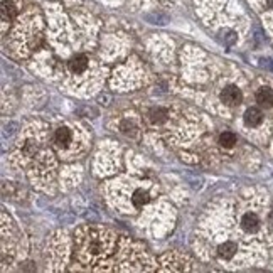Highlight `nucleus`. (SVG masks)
Segmentation results:
<instances>
[{"label":"nucleus","mask_w":273,"mask_h":273,"mask_svg":"<svg viewBox=\"0 0 273 273\" xmlns=\"http://www.w3.org/2000/svg\"><path fill=\"white\" fill-rule=\"evenodd\" d=\"M115 234L107 229L83 228L76 234V256L85 265H103L115 250Z\"/></svg>","instance_id":"1"},{"label":"nucleus","mask_w":273,"mask_h":273,"mask_svg":"<svg viewBox=\"0 0 273 273\" xmlns=\"http://www.w3.org/2000/svg\"><path fill=\"white\" fill-rule=\"evenodd\" d=\"M241 100H243L241 90L234 85L226 86L224 90L221 91V102L228 105V107H238V105L241 103Z\"/></svg>","instance_id":"2"},{"label":"nucleus","mask_w":273,"mask_h":273,"mask_svg":"<svg viewBox=\"0 0 273 273\" xmlns=\"http://www.w3.org/2000/svg\"><path fill=\"white\" fill-rule=\"evenodd\" d=\"M162 265H169V267H165L164 270H191V267H189V262L186 258H182V256L175 255V253H169L165 255L162 258Z\"/></svg>","instance_id":"3"},{"label":"nucleus","mask_w":273,"mask_h":273,"mask_svg":"<svg viewBox=\"0 0 273 273\" xmlns=\"http://www.w3.org/2000/svg\"><path fill=\"white\" fill-rule=\"evenodd\" d=\"M260 218L258 214L253 213V211H248L241 216V219H239V226H241L243 231H246V233H256V231L260 229Z\"/></svg>","instance_id":"4"},{"label":"nucleus","mask_w":273,"mask_h":273,"mask_svg":"<svg viewBox=\"0 0 273 273\" xmlns=\"http://www.w3.org/2000/svg\"><path fill=\"white\" fill-rule=\"evenodd\" d=\"M54 144L57 149H68L73 144V132L68 127H59L54 132Z\"/></svg>","instance_id":"5"},{"label":"nucleus","mask_w":273,"mask_h":273,"mask_svg":"<svg viewBox=\"0 0 273 273\" xmlns=\"http://www.w3.org/2000/svg\"><path fill=\"white\" fill-rule=\"evenodd\" d=\"M88 57L85 54H76V56H73L68 62V68L73 74H83L88 68Z\"/></svg>","instance_id":"6"},{"label":"nucleus","mask_w":273,"mask_h":273,"mask_svg":"<svg viewBox=\"0 0 273 273\" xmlns=\"http://www.w3.org/2000/svg\"><path fill=\"white\" fill-rule=\"evenodd\" d=\"M236 251H238V245L234 241H231V239L221 243V245L218 246V256H219L221 260H231L236 255Z\"/></svg>","instance_id":"7"},{"label":"nucleus","mask_w":273,"mask_h":273,"mask_svg":"<svg viewBox=\"0 0 273 273\" xmlns=\"http://www.w3.org/2000/svg\"><path fill=\"white\" fill-rule=\"evenodd\" d=\"M256 103L263 108H272L273 107V90L272 88H260L256 93Z\"/></svg>","instance_id":"8"},{"label":"nucleus","mask_w":273,"mask_h":273,"mask_svg":"<svg viewBox=\"0 0 273 273\" xmlns=\"http://www.w3.org/2000/svg\"><path fill=\"white\" fill-rule=\"evenodd\" d=\"M262 121H263V113L260 111L258 108H248L245 113V123L248 127L255 128V127H258Z\"/></svg>","instance_id":"9"},{"label":"nucleus","mask_w":273,"mask_h":273,"mask_svg":"<svg viewBox=\"0 0 273 273\" xmlns=\"http://www.w3.org/2000/svg\"><path fill=\"white\" fill-rule=\"evenodd\" d=\"M167 116H169V111H167L165 108H152V110L147 113V118L154 125L164 123V121L167 120Z\"/></svg>","instance_id":"10"},{"label":"nucleus","mask_w":273,"mask_h":273,"mask_svg":"<svg viewBox=\"0 0 273 273\" xmlns=\"http://www.w3.org/2000/svg\"><path fill=\"white\" fill-rule=\"evenodd\" d=\"M15 14H17V7H15V3L10 2V0L9 2L3 0V3H2V20H3V24L10 22V20L15 17Z\"/></svg>","instance_id":"11"},{"label":"nucleus","mask_w":273,"mask_h":273,"mask_svg":"<svg viewBox=\"0 0 273 273\" xmlns=\"http://www.w3.org/2000/svg\"><path fill=\"white\" fill-rule=\"evenodd\" d=\"M149 199H150L149 192L144 191V189H137V191L133 192V196H132V203H133L135 208H142V206H145L147 203H149Z\"/></svg>","instance_id":"12"},{"label":"nucleus","mask_w":273,"mask_h":273,"mask_svg":"<svg viewBox=\"0 0 273 273\" xmlns=\"http://www.w3.org/2000/svg\"><path fill=\"white\" fill-rule=\"evenodd\" d=\"M236 140L238 138L233 132H222L219 135V145L224 147V149H231V147H234Z\"/></svg>","instance_id":"13"},{"label":"nucleus","mask_w":273,"mask_h":273,"mask_svg":"<svg viewBox=\"0 0 273 273\" xmlns=\"http://www.w3.org/2000/svg\"><path fill=\"white\" fill-rule=\"evenodd\" d=\"M267 3H268V7H273V0H267Z\"/></svg>","instance_id":"14"},{"label":"nucleus","mask_w":273,"mask_h":273,"mask_svg":"<svg viewBox=\"0 0 273 273\" xmlns=\"http://www.w3.org/2000/svg\"><path fill=\"white\" fill-rule=\"evenodd\" d=\"M268 219H270V222H272V224H273V211L270 213V218H268Z\"/></svg>","instance_id":"15"}]
</instances>
